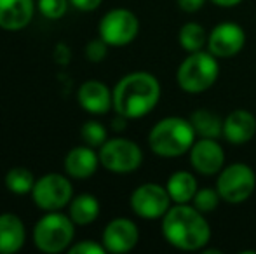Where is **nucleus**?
Wrapping results in <instances>:
<instances>
[{
	"instance_id": "nucleus-1",
	"label": "nucleus",
	"mask_w": 256,
	"mask_h": 254,
	"mask_svg": "<svg viewBox=\"0 0 256 254\" xmlns=\"http://www.w3.org/2000/svg\"><path fill=\"white\" fill-rule=\"evenodd\" d=\"M162 235L176 249L199 251L211 239L204 213L188 204H176L162 216Z\"/></svg>"
},
{
	"instance_id": "nucleus-2",
	"label": "nucleus",
	"mask_w": 256,
	"mask_h": 254,
	"mask_svg": "<svg viewBox=\"0 0 256 254\" xmlns=\"http://www.w3.org/2000/svg\"><path fill=\"white\" fill-rule=\"evenodd\" d=\"M114 108L118 115L142 119L157 106L160 99V84L148 71H132L122 77L114 89Z\"/></svg>"
},
{
	"instance_id": "nucleus-3",
	"label": "nucleus",
	"mask_w": 256,
	"mask_h": 254,
	"mask_svg": "<svg viewBox=\"0 0 256 254\" xmlns=\"http://www.w3.org/2000/svg\"><path fill=\"white\" fill-rule=\"evenodd\" d=\"M196 129L192 122L182 117H168L158 120L148 134V145L158 157L171 159L190 152L196 143Z\"/></svg>"
},
{
	"instance_id": "nucleus-4",
	"label": "nucleus",
	"mask_w": 256,
	"mask_h": 254,
	"mask_svg": "<svg viewBox=\"0 0 256 254\" xmlns=\"http://www.w3.org/2000/svg\"><path fill=\"white\" fill-rule=\"evenodd\" d=\"M74 235L75 223L72 218L58 211H48V214H44L34 228L35 248L48 254L68 251Z\"/></svg>"
},
{
	"instance_id": "nucleus-5",
	"label": "nucleus",
	"mask_w": 256,
	"mask_h": 254,
	"mask_svg": "<svg viewBox=\"0 0 256 254\" xmlns=\"http://www.w3.org/2000/svg\"><path fill=\"white\" fill-rule=\"evenodd\" d=\"M218 75L220 64L216 56L209 51H197L190 52L188 58L180 64L176 80L185 92L199 94L214 85Z\"/></svg>"
},
{
	"instance_id": "nucleus-6",
	"label": "nucleus",
	"mask_w": 256,
	"mask_h": 254,
	"mask_svg": "<svg viewBox=\"0 0 256 254\" xmlns=\"http://www.w3.org/2000/svg\"><path fill=\"white\" fill-rule=\"evenodd\" d=\"M256 188V174L248 164L237 162L223 167L216 180V190L228 204L246 202Z\"/></svg>"
},
{
	"instance_id": "nucleus-7",
	"label": "nucleus",
	"mask_w": 256,
	"mask_h": 254,
	"mask_svg": "<svg viewBox=\"0 0 256 254\" xmlns=\"http://www.w3.org/2000/svg\"><path fill=\"white\" fill-rule=\"evenodd\" d=\"M100 162L115 174L134 173L143 162V152L134 141L126 138L106 139L100 146Z\"/></svg>"
},
{
	"instance_id": "nucleus-8",
	"label": "nucleus",
	"mask_w": 256,
	"mask_h": 254,
	"mask_svg": "<svg viewBox=\"0 0 256 254\" xmlns=\"http://www.w3.org/2000/svg\"><path fill=\"white\" fill-rule=\"evenodd\" d=\"M140 31V21L129 9H112L100 21V37L112 47L131 44Z\"/></svg>"
},
{
	"instance_id": "nucleus-9",
	"label": "nucleus",
	"mask_w": 256,
	"mask_h": 254,
	"mask_svg": "<svg viewBox=\"0 0 256 254\" xmlns=\"http://www.w3.org/2000/svg\"><path fill=\"white\" fill-rule=\"evenodd\" d=\"M32 199L42 211H60L74 199V188L63 174H46L35 181Z\"/></svg>"
},
{
	"instance_id": "nucleus-10",
	"label": "nucleus",
	"mask_w": 256,
	"mask_h": 254,
	"mask_svg": "<svg viewBox=\"0 0 256 254\" xmlns=\"http://www.w3.org/2000/svg\"><path fill=\"white\" fill-rule=\"evenodd\" d=\"M171 207V195L168 188L157 183H145L131 195V209L143 220L162 218Z\"/></svg>"
},
{
	"instance_id": "nucleus-11",
	"label": "nucleus",
	"mask_w": 256,
	"mask_h": 254,
	"mask_svg": "<svg viewBox=\"0 0 256 254\" xmlns=\"http://www.w3.org/2000/svg\"><path fill=\"white\" fill-rule=\"evenodd\" d=\"M246 44V33L237 23H220L208 35V51L216 58H232L242 51Z\"/></svg>"
},
{
	"instance_id": "nucleus-12",
	"label": "nucleus",
	"mask_w": 256,
	"mask_h": 254,
	"mask_svg": "<svg viewBox=\"0 0 256 254\" xmlns=\"http://www.w3.org/2000/svg\"><path fill=\"white\" fill-rule=\"evenodd\" d=\"M190 164L199 174L212 176L223 169L225 152L214 138H200L190 148Z\"/></svg>"
},
{
	"instance_id": "nucleus-13",
	"label": "nucleus",
	"mask_w": 256,
	"mask_h": 254,
	"mask_svg": "<svg viewBox=\"0 0 256 254\" xmlns=\"http://www.w3.org/2000/svg\"><path fill=\"white\" fill-rule=\"evenodd\" d=\"M138 227L128 218H115L103 230V246L108 253H129L138 244Z\"/></svg>"
},
{
	"instance_id": "nucleus-14",
	"label": "nucleus",
	"mask_w": 256,
	"mask_h": 254,
	"mask_svg": "<svg viewBox=\"0 0 256 254\" xmlns=\"http://www.w3.org/2000/svg\"><path fill=\"white\" fill-rule=\"evenodd\" d=\"M77 101L86 112L103 115L114 106V94L100 80H88L77 92Z\"/></svg>"
},
{
	"instance_id": "nucleus-15",
	"label": "nucleus",
	"mask_w": 256,
	"mask_h": 254,
	"mask_svg": "<svg viewBox=\"0 0 256 254\" xmlns=\"http://www.w3.org/2000/svg\"><path fill=\"white\" fill-rule=\"evenodd\" d=\"M256 134V119L248 110H234L223 120V138L232 145H246Z\"/></svg>"
},
{
	"instance_id": "nucleus-16",
	"label": "nucleus",
	"mask_w": 256,
	"mask_h": 254,
	"mask_svg": "<svg viewBox=\"0 0 256 254\" xmlns=\"http://www.w3.org/2000/svg\"><path fill=\"white\" fill-rule=\"evenodd\" d=\"M100 153L94 152V148L89 145L75 146L64 157V171L68 176L77 178V180H86L91 178L96 173L100 166Z\"/></svg>"
},
{
	"instance_id": "nucleus-17",
	"label": "nucleus",
	"mask_w": 256,
	"mask_h": 254,
	"mask_svg": "<svg viewBox=\"0 0 256 254\" xmlns=\"http://www.w3.org/2000/svg\"><path fill=\"white\" fill-rule=\"evenodd\" d=\"M34 0H0V28L18 31L28 26L34 17Z\"/></svg>"
},
{
	"instance_id": "nucleus-18",
	"label": "nucleus",
	"mask_w": 256,
	"mask_h": 254,
	"mask_svg": "<svg viewBox=\"0 0 256 254\" xmlns=\"http://www.w3.org/2000/svg\"><path fill=\"white\" fill-rule=\"evenodd\" d=\"M24 239H26V232H24L23 221L12 213L0 214V253H18L24 246Z\"/></svg>"
},
{
	"instance_id": "nucleus-19",
	"label": "nucleus",
	"mask_w": 256,
	"mask_h": 254,
	"mask_svg": "<svg viewBox=\"0 0 256 254\" xmlns=\"http://www.w3.org/2000/svg\"><path fill=\"white\" fill-rule=\"evenodd\" d=\"M168 188L171 200L176 204H188L192 202L194 195L197 193V180L192 173L188 171H176L174 174H171L168 180Z\"/></svg>"
},
{
	"instance_id": "nucleus-20",
	"label": "nucleus",
	"mask_w": 256,
	"mask_h": 254,
	"mask_svg": "<svg viewBox=\"0 0 256 254\" xmlns=\"http://www.w3.org/2000/svg\"><path fill=\"white\" fill-rule=\"evenodd\" d=\"M70 218L75 225H91L100 216V202L91 193H80L74 197L68 204Z\"/></svg>"
},
{
	"instance_id": "nucleus-21",
	"label": "nucleus",
	"mask_w": 256,
	"mask_h": 254,
	"mask_svg": "<svg viewBox=\"0 0 256 254\" xmlns=\"http://www.w3.org/2000/svg\"><path fill=\"white\" fill-rule=\"evenodd\" d=\"M194 129L202 138H220L223 136V120L209 110H197L190 117Z\"/></svg>"
},
{
	"instance_id": "nucleus-22",
	"label": "nucleus",
	"mask_w": 256,
	"mask_h": 254,
	"mask_svg": "<svg viewBox=\"0 0 256 254\" xmlns=\"http://www.w3.org/2000/svg\"><path fill=\"white\" fill-rule=\"evenodd\" d=\"M178 40L183 51L197 52V51H202L204 45H208V33H206L202 24L185 23L180 28Z\"/></svg>"
},
{
	"instance_id": "nucleus-23",
	"label": "nucleus",
	"mask_w": 256,
	"mask_h": 254,
	"mask_svg": "<svg viewBox=\"0 0 256 254\" xmlns=\"http://www.w3.org/2000/svg\"><path fill=\"white\" fill-rule=\"evenodd\" d=\"M35 181L37 180H35L34 173L26 167H12L6 174V188L16 195L32 193Z\"/></svg>"
},
{
	"instance_id": "nucleus-24",
	"label": "nucleus",
	"mask_w": 256,
	"mask_h": 254,
	"mask_svg": "<svg viewBox=\"0 0 256 254\" xmlns=\"http://www.w3.org/2000/svg\"><path fill=\"white\" fill-rule=\"evenodd\" d=\"M80 136L86 145L92 146V148H100L106 141V129L98 120H88L80 129Z\"/></svg>"
},
{
	"instance_id": "nucleus-25",
	"label": "nucleus",
	"mask_w": 256,
	"mask_h": 254,
	"mask_svg": "<svg viewBox=\"0 0 256 254\" xmlns=\"http://www.w3.org/2000/svg\"><path fill=\"white\" fill-rule=\"evenodd\" d=\"M220 200H222V197H220L218 190L202 188V190H197V193L194 195L192 206L196 207V209H199L200 213L208 214V213H212V211L218 207Z\"/></svg>"
},
{
	"instance_id": "nucleus-26",
	"label": "nucleus",
	"mask_w": 256,
	"mask_h": 254,
	"mask_svg": "<svg viewBox=\"0 0 256 254\" xmlns=\"http://www.w3.org/2000/svg\"><path fill=\"white\" fill-rule=\"evenodd\" d=\"M68 0H38V10L48 19H60L68 9Z\"/></svg>"
},
{
	"instance_id": "nucleus-27",
	"label": "nucleus",
	"mask_w": 256,
	"mask_h": 254,
	"mask_svg": "<svg viewBox=\"0 0 256 254\" xmlns=\"http://www.w3.org/2000/svg\"><path fill=\"white\" fill-rule=\"evenodd\" d=\"M108 52V44L103 40L102 37L96 38V40H91L88 45H86V58L92 63H100L104 59Z\"/></svg>"
},
{
	"instance_id": "nucleus-28",
	"label": "nucleus",
	"mask_w": 256,
	"mask_h": 254,
	"mask_svg": "<svg viewBox=\"0 0 256 254\" xmlns=\"http://www.w3.org/2000/svg\"><path fill=\"white\" fill-rule=\"evenodd\" d=\"M68 253L70 254H104L106 249H104V246L96 244V242H92V241H82V242H78V244L68 248Z\"/></svg>"
},
{
	"instance_id": "nucleus-29",
	"label": "nucleus",
	"mask_w": 256,
	"mask_h": 254,
	"mask_svg": "<svg viewBox=\"0 0 256 254\" xmlns=\"http://www.w3.org/2000/svg\"><path fill=\"white\" fill-rule=\"evenodd\" d=\"M68 2H70L72 5L75 7V9L86 10V12H89V10L98 9V7L102 5L103 0H68Z\"/></svg>"
},
{
	"instance_id": "nucleus-30",
	"label": "nucleus",
	"mask_w": 256,
	"mask_h": 254,
	"mask_svg": "<svg viewBox=\"0 0 256 254\" xmlns=\"http://www.w3.org/2000/svg\"><path fill=\"white\" fill-rule=\"evenodd\" d=\"M206 0H178V7L185 12H197L204 7Z\"/></svg>"
},
{
	"instance_id": "nucleus-31",
	"label": "nucleus",
	"mask_w": 256,
	"mask_h": 254,
	"mask_svg": "<svg viewBox=\"0 0 256 254\" xmlns=\"http://www.w3.org/2000/svg\"><path fill=\"white\" fill-rule=\"evenodd\" d=\"M212 3H216L218 7H236L239 5L242 0H211Z\"/></svg>"
}]
</instances>
